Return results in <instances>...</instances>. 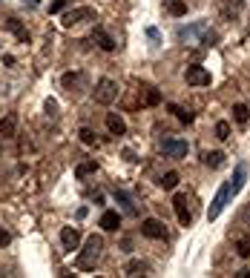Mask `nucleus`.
Segmentation results:
<instances>
[{
    "instance_id": "1",
    "label": "nucleus",
    "mask_w": 250,
    "mask_h": 278,
    "mask_svg": "<svg viewBox=\"0 0 250 278\" xmlns=\"http://www.w3.org/2000/svg\"><path fill=\"white\" fill-rule=\"evenodd\" d=\"M101 252H104V238H101V235H89L87 244H84V249H81V255H78V270H81V273H89L95 264H98Z\"/></svg>"
},
{
    "instance_id": "2",
    "label": "nucleus",
    "mask_w": 250,
    "mask_h": 278,
    "mask_svg": "<svg viewBox=\"0 0 250 278\" xmlns=\"http://www.w3.org/2000/svg\"><path fill=\"white\" fill-rule=\"evenodd\" d=\"M207 32L210 29H207L204 20H196V23H190V26H179V29H176V37H179L184 46H193V43H201Z\"/></svg>"
},
{
    "instance_id": "3",
    "label": "nucleus",
    "mask_w": 250,
    "mask_h": 278,
    "mask_svg": "<svg viewBox=\"0 0 250 278\" xmlns=\"http://www.w3.org/2000/svg\"><path fill=\"white\" fill-rule=\"evenodd\" d=\"M92 98H95V103L109 106V103L118 98V83H115L112 78H101V81L95 83V89H92Z\"/></svg>"
},
{
    "instance_id": "4",
    "label": "nucleus",
    "mask_w": 250,
    "mask_h": 278,
    "mask_svg": "<svg viewBox=\"0 0 250 278\" xmlns=\"http://www.w3.org/2000/svg\"><path fill=\"white\" fill-rule=\"evenodd\" d=\"M84 20H95V9H89V6H81V9H63V15H61V26L63 29H72V26H78V23H84Z\"/></svg>"
},
{
    "instance_id": "5",
    "label": "nucleus",
    "mask_w": 250,
    "mask_h": 278,
    "mask_svg": "<svg viewBox=\"0 0 250 278\" xmlns=\"http://www.w3.org/2000/svg\"><path fill=\"white\" fill-rule=\"evenodd\" d=\"M230 198H233V189H230V181H224V184L219 186V192H216V198L210 201V210H207V218L210 221H216V218L221 215V210L230 204Z\"/></svg>"
},
{
    "instance_id": "6",
    "label": "nucleus",
    "mask_w": 250,
    "mask_h": 278,
    "mask_svg": "<svg viewBox=\"0 0 250 278\" xmlns=\"http://www.w3.org/2000/svg\"><path fill=\"white\" fill-rule=\"evenodd\" d=\"M187 141H181V138H164L161 141V152L167 155V158H173V161H181L184 155H187Z\"/></svg>"
},
{
    "instance_id": "7",
    "label": "nucleus",
    "mask_w": 250,
    "mask_h": 278,
    "mask_svg": "<svg viewBox=\"0 0 250 278\" xmlns=\"http://www.w3.org/2000/svg\"><path fill=\"white\" fill-rule=\"evenodd\" d=\"M141 235H144V238H153V241H164V238H167V227H164V221H158V218H144Z\"/></svg>"
},
{
    "instance_id": "8",
    "label": "nucleus",
    "mask_w": 250,
    "mask_h": 278,
    "mask_svg": "<svg viewBox=\"0 0 250 278\" xmlns=\"http://www.w3.org/2000/svg\"><path fill=\"white\" fill-rule=\"evenodd\" d=\"M184 81H187L190 86H210V72L204 69V66H187L184 69Z\"/></svg>"
},
{
    "instance_id": "9",
    "label": "nucleus",
    "mask_w": 250,
    "mask_h": 278,
    "mask_svg": "<svg viewBox=\"0 0 250 278\" xmlns=\"http://www.w3.org/2000/svg\"><path fill=\"white\" fill-rule=\"evenodd\" d=\"M61 86L69 95H78L81 89H84V72H66V75L61 78Z\"/></svg>"
},
{
    "instance_id": "10",
    "label": "nucleus",
    "mask_w": 250,
    "mask_h": 278,
    "mask_svg": "<svg viewBox=\"0 0 250 278\" xmlns=\"http://www.w3.org/2000/svg\"><path fill=\"white\" fill-rule=\"evenodd\" d=\"M173 210H176L179 224H181V227H190L193 215H190V207H187V195H176V198H173Z\"/></svg>"
},
{
    "instance_id": "11",
    "label": "nucleus",
    "mask_w": 250,
    "mask_h": 278,
    "mask_svg": "<svg viewBox=\"0 0 250 278\" xmlns=\"http://www.w3.org/2000/svg\"><path fill=\"white\" fill-rule=\"evenodd\" d=\"M61 244H63L66 252L78 249V244H81V229H78V227H63L61 229Z\"/></svg>"
},
{
    "instance_id": "12",
    "label": "nucleus",
    "mask_w": 250,
    "mask_h": 278,
    "mask_svg": "<svg viewBox=\"0 0 250 278\" xmlns=\"http://www.w3.org/2000/svg\"><path fill=\"white\" fill-rule=\"evenodd\" d=\"M248 184V164L242 161V164H236V172H233V178H230V189H233V198L242 192V186Z\"/></svg>"
},
{
    "instance_id": "13",
    "label": "nucleus",
    "mask_w": 250,
    "mask_h": 278,
    "mask_svg": "<svg viewBox=\"0 0 250 278\" xmlns=\"http://www.w3.org/2000/svg\"><path fill=\"white\" fill-rule=\"evenodd\" d=\"M18 124H20L18 112H9V115L0 121V138H15V135H18Z\"/></svg>"
},
{
    "instance_id": "14",
    "label": "nucleus",
    "mask_w": 250,
    "mask_h": 278,
    "mask_svg": "<svg viewBox=\"0 0 250 278\" xmlns=\"http://www.w3.org/2000/svg\"><path fill=\"white\" fill-rule=\"evenodd\" d=\"M3 26H6V32H12V34L18 37V43H29V40H32V34H29L26 29H23V23H20L18 17H9V20H6Z\"/></svg>"
},
{
    "instance_id": "15",
    "label": "nucleus",
    "mask_w": 250,
    "mask_h": 278,
    "mask_svg": "<svg viewBox=\"0 0 250 278\" xmlns=\"http://www.w3.org/2000/svg\"><path fill=\"white\" fill-rule=\"evenodd\" d=\"M112 195H115V201L121 204V210H124V215H129V218H135V215H138V207H135V201H132V195H126L124 189H115Z\"/></svg>"
},
{
    "instance_id": "16",
    "label": "nucleus",
    "mask_w": 250,
    "mask_h": 278,
    "mask_svg": "<svg viewBox=\"0 0 250 278\" xmlns=\"http://www.w3.org/2000/svg\"><path fill=\"white\" fill-rule=\"evenodd\" d=\"M92 40L104 49V52H115V40L107 34V29H101V26H95L92 29Z\"/></svg>"
},
{
    "instance_id": "17",
    "label": "nucleus",
    "mask_w": 250,
    "mask_h": 278,
    "mask_svg": "<svg viewBox=\"0 0 250 278\" xmlns=\"http://www.w3.org/2000/svg\"><path fill=\"white\" fill-rule=\"evenodd\" d=\"M147 273H150V264H147V261H141V258H132V261H126V267H124V276H129V278L147 276Z\"/></svg>"
},
{
    "instance_id": "18",
    "label": "nucleus",
    "mask_w": 250,
    "mask_h": 278,
    "mask_svg": "<svg viewBox=\"0 0 250 278\" xmlns=\"http://www.w3.org/2000/svg\"><path fill=\"white\" fill-rule=\"evenodd\" d=\"M107 129H109V135H126V124L118 112H109L107 115Z\"/></svg>"
},
{
    "instance_id": "19",
    "label": "nucleus",
    "mask_w": 250,
    "mask_h": 278,
    "mask_svg": "<svg viewBox=\"0 0 250 278\" xmlns=\"http://www.w3.org/2000/svg\"><path fill=\"white\" fill-rule=\"evenodd\" d=\"M121 227V215L115 213V210H107L104 215H101V229H107V232H115Z\"/></svg>"
},
{
    "instance_id": "20",
    "label": "nucleus",
    "mask_w": 250,
    "mask_h": 278,
    "mask_svg": "<svg viewBox=\"0 0 250 278\" xmlns=\"http://www.w3.org/2000/svg\"><path fill=\"white\" fill-rule=\"evenodd\" d=\"M95 172H98V164H95V158H89V161H81V164L75 166V178H78V181L89 178V175H95Z\"/></svg>"
},
{
    "instance_id": "21",
    "label": "nucleus",
    "mask_w": 250,
    "mask_h": 278,
    "mask_svg": "<svg viewBox=\"0 0 250 278\" xmlns=\"http://www.w3.org/2000/svg\"><path fill=\"white\" fill-rule=\"evenodd\" d=\"M141 100H144V106H158L161 103V92H158L156 86H141Z\"/></svg>"
},
{
    "instance_id": "22",
    "label": "nucleus",
    "mask_w": 250,
    "mask_h": 278,
    "mask_svg": "<svg viewBox=\"0 0 250 278\" xmlns=\"http://www.w3.org/2000/svg\"><path fill=\"white\" fill-rule=\"evenodd\" d=\"M164 9H167L173 17H184V15H187V3H184V0H164Z\"/></svg>"
},
{
    "instance_id": "23",
    "label": "nucleus",
    "mask_w": 250,
    "mask_h": 278,
    "mask_svg": "<svg viewBox=\"0 0 250 278\" xmlns=\"http://www.w3.org/2000/svg\"><path fill=\"white\" fill-rule=\"evenodd\" d=\"M233 121H236V124H242V126L250 121V109L245 106V103H236V106H233Z\"/></svg>"
},
{
    "instance_id": "24",
    "label": "nucleus",
    "mask_w": 250,
    "mask_h": 278,
    "mask_svg": "<svg viewBox=\"0 0 250 278\" xmlns=\"http://www.w3.org/2000/svg\"><path fill=\"white\" fill-rule=\"evenodd\" d=\"M170 112H173L181 124H193V121H196V115H193L190 109H181V106H176V103H170Z\"/></svg>"
},
{
    "instance_id": "25",
    "label": "nucleus",
    "mask_w": 250,
    "mask_h": 278,
    "mask_svg": "<svg viewBox=\"0 0 250 278\" xmlns=\"http://www.w3.org/2000/svg\"><path fill=\"white\" fill-rule=\"evenodd\" d=\"M204 164H207L210 169H219L221 164H224V152H219V149H213V152H204Z\"/></svg>"
},
{
    "instance_id": "26",
    "label": "nucleus",
    "mask_w": 250,
    "mask_h": 278,
    "mask_svg": "<svg viewBox=\"0 0 250 278\" xmlns=\"http://www.w3.org/2000/svg\"><path fill=\"white\" fill-rule=\"evenodd\" d=\"M158 186H161V189H176V186H179V172H164V175L158 178Z\"/></svg>"
},
{
    "instance_id": "27",
    "label": "nucleus",
    "mask_w": 250,
    "mask_h": 278,
    "mask_svg": "<svg viewBox=\"0 0 250 278\" xmlns=\"http://www.w3.org/2000/svg\"><path fill=\"white\" fill-rule=\"evenodd\" d=\"M236 255H239V258H250V235H245V238L236 241Z\"/></svg>"
},
{
    "instance_id": "28",
    "label": "nucleus",
    "mask_w": 250,
    "mask_h": 278,
    "mask_svg": "<svg viewBox=\"0 0 250 278\" xmlns=\"http://www.w3.org/2000/svg\"><path fill=\"white\" fill-rule=\"evenodd\" d=\"M78 138H81V144H87V147H95V144H98L95 132H92V129H87V126H84V129L78 132Z\"/></svg>"
},
{
    "instance_id": "29",
    "label": "nucleus",
    "mask_w": 250,
    "mask_h": 278,
    "mask_svg": "<svg viewBox=\"0 0 250 278\" xmlns=\"http://www.w3.org/2000/svg\"><path fill=\"white\" fill-rule=\"evenodd\" d=\"M216 138H219V141H227V138H230V124H227V121H219V124H216Z\"/></svg>"
},
{
    "instance_id": "30",
    "label": "nucleus",
    "mask_w": 250,
    "mask_h": 278,
    "mask_svg": "<svg viewBox=\"0 0 250 278\" xmlns=\"http://www.w3.org/2000/svg\"><path fill=\"white\" fill-rule=\"evenodd\" d=\"M66 6H69V0H55V3L49 6V15H61Z\"/></svg>"
},
{
    "instance_id": "31",
    "label": "nucleus",
    "mask_w": 250,
    "mask_h": 278,
    "mask_svg": "<svg viewBox=\"0 0 250 278\" xmlns=\"http://www.w3.org/2000/svg\"><path fill=\"white\" fill-rule=\"evenodd\" d=\"M147 37H150V40H153V43H158V40H161V34H158V29H153V26H150V29H147Z\"/></svg>"
},
{
    "instance_id": "32",
    "label": "nucleus",
    "mask_w": 250,
    "mask_h": 278,
    "mask_svg": "<svg viewBox=\"0 0 250 278\" xmlns=\"http://www.w3.org/2000/svg\"><path fill=\"white\" fill-rule=\"evenodd\" d=\"M9 241H12V235H9V232H6V229H0V247H6V244H9Z\"/></svg>"
},
{
    "instance_id": "33",
    "label": "nucleus",
    "mask_w": 250,
    "mask_h": 278,
    "mask_svg": "<svg viewBox=\"0 0 250 278\" xmlns=\"http://www.w3.org/2000/svg\"><path fill=\"white\" fill-rule=\"evenodd\" d=\"M46 112H52V115H55V112H58V103H55V100H52V98H49V100H46Z\"/></svg>"
},
{
    "instance_id": "34",
    "label": "nucleus",
    "mask_w": 250,
    "mask_h": 278,
    "mask_svg": "<svg viewBox=\"0 0 250 278\" xmlns=\"http://www.w3.org/2000/svg\"><path fill=\"white\" fill-rule=\"evenodd\" d=\"M236 276H239V278H250V270H239Z\"/></svg>"
},
{
    "instance_id": "35",
    "label": "nucleus",
    "mask_w": 250,
    "mask_h": 278,
    "mask_svg": "<svg viewBox=\"0 0 250 278\" xmlns=\"http://www.w3.org/2000/svg\"><path fill=\"white\" fill-rule=\"evenodd\" d=\"M29 6H37V0H29Z\"/></svg>"
}]
</instances>
